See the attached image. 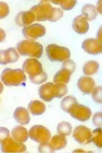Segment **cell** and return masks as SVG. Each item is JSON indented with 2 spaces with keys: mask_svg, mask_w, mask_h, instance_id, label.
<instances>
[{
  "mask_svg": "<svg viewBox=\"0 0 102 153\" xmlns=\"http://www.w3.org/2000/svg\"><path fill=\"white\" fill-rule=\"evenodd\" d=\"M22 70L29 75L33 84H41L47 80V74L43 70L40 62L36 59H27L23 63Z\"/></svg>",
  "mask_w": 102,
  "mask_h": 153,
  "instance_id": "cell-1",
  "label": "cell"
},
{
  "mask_svg": "<svg viewBox=\"0 0 102 153\" xmlns=\"http://www.w3.org/2000/svg\"><path fill=\"white\" fill-rule=\"evenodd\" d=\"M68 93L66 85L47 82L41 85L38 89L40 97L43 101L49 102L54 98H61Z\"/></svg>",
  "mask_w": 102,
  "mask_h": 153,
  "instance_id": "cell-2",
  "label": "cell"
},
{
  "mask_svg": "<svg viewBox=\"0 0 102 153\" xmlns=\"http://www.w3.org/2000/svg\"><path fill=\"white\" fill-rule=\"evenodd\" d=\"M19 53L23 56L40 58L43 54V46L39 43L32 40H22L17 45Z\"/></svg>",
  "mask_w": 102,
  "mask_h": 153,
  "instance_id": "cell-3",
  "label": "cell"
},
{
  "mask_svg": "<svg viewBox=\"0 0 102 153\" xmlns=\"http://www.w3.org/2000/svg\"><path fill=\"white\" fill-rule=\"evenodd\" d=\"M3 84L7 86H19L26 82V76L21 69H4L1 75Z\"/></svg>",
  "mask_w": 102,
  "mask_h": 153,
  "instance_id": "cell-4",
  "label": "cell"
},
{
  "mask_svg": "<svg viewBox=\"0 0 102 153\" xmlns=\"http://www.w3.org/2000/svg\"><path fill=\"white\" fill-rule=\"evenodd\" d=\"M46 52L51 61L63 62L69 59L70 57V52L68 48L56 44L48 45L46 47Z\"/></svg>",
  "mask_w": 102,
  "mask_h": 153,
  "instance_id": "cell-5",
  "label": "cell"
},
{
  "mask_svg": "<svg viewBox=\"0 0 102 153\" xmlns=\"http://www.w3.org/2000/svg\"><path fill=\"white\" fill-rule=\"evenodd\" d=\"M28 134L31 139L38 143L48 142L51 138L50 131L41 125H35L31 127Z\"/></svg>",
  "mask_w": 102,
  "mask_h": 153,
  "instance_id": "cell-6",
  "label": "cell"
},
{
  "mask_svg": "<svg viewBox=\"0 0 102 153\" xmlns=\"http://www.w3.org/2000/svg\"><path fill=\"white\" fill-rule=\"evenodd\" d=\"M52 8L50 1H41L37 5L33 7L30 10L35 15L36 21H45L48 20Z\"/></svg>",
  "mask_w": 102,
  "mask_h": 153,
  "instance_id": "cell-7",
  "label": "cell"
},
{
  "mask_svg": "<svg viewBox=\"0 0 102 153\" xmlns=\"http://www.w3.org/2000/svg\"><path fill=\"white\" fill-rule=\"evenodd\" d=\"M46 33L45 27L40 24H34L24 27L22 33L24 37L28 40H34L44 36Z\"/></svg>",
  "mask_w": 102,
  "mask_h": 153,
  "instance_id": "cell-8",
  "label": "cell"
},
{
  "mask_svg": "<svg viewBox=\"0 0 102 153\" xmlns=\"http://www.w3.org/2000/svg\"><path fill=\"white\" fill-rule=\"evenodd\" d=\"M68 113L71 117L82 122L89 120L91 116V111L90 108L78 103L73 106Z\"/></svg>",
  "mask_w": 102,
  "mask_h": 153,
  "instance_id": "cell-9",
  "label": "cell"
},
{
  "mask_svg": "<svg viewBox=\"0 0 102 153\" xmlns=\"http://www.w3.org/2000/svg\"><path fill=\"white\" fill-rule=\"evenodd\" d=\"M74 139L80 144L86 145L92 142V131L85 126H79L75 128L73 133Z\"/></svg>",
  "mask_w": 102,
  "mask_h": 153,
  "instance_id": "cell-10",
  "label": "cell"
},
{
  "mask_svg": "<svg viewBox=\"0 0 102 153\" xmlns=\"http://www.w3.org/2000/svg\"><path fill=\"white\" fill-rule=\"evenodd\" d=\"M1 144V151L3 152H22L26 151V147L22 142H17L12 137H8Z\"/></svg>",
  "mask_w": 102,
  "mask_h": 153,
  "instance_id": "cell-11",
  "label": "cell"
},
{
  "mask_svg": "<svg viewBox=\"0 0 102 153\" xmlns=\"http://www.w3.org/2000/svg\"><path fill=\"white\" fill-rule=\"evenodd\" d=\"M82 47L87 53L93 55L100 54L102 51L101 42L98 39L94 38H88L85 40L82 43Z\"/></svg>",
  "mask_w": 102,
  "mask_h": 153,
  "instance_id": "cell-12",
  "label": "cell"
},
{
  "mask_svg": "<svg viewBox=\"0 0 102 153\" xmlns=\"http://www.w3.org/2000/svg\"><path fill=\"white\" fill-rule=\"evenodd\" d=\"M19 58L18 52L14 48H8L7 50L0 51V65L16 63Z\"/></svg>",
  "mask_w": 102,
  "mask_h": 153,
  "instance_id": "cell-13",
  "label": "cell"
},
{
  "mask_svg": "<svg viewBox=\"0 0 102 153\" xmlns=\"http://www.w3.org/2000/svg\"><path fill=\"white\" fill-rule=\"evenodd\" d=\"M89 27L88 22L86 20V19L82 15L75 17L74 21H73V30L78 34H85L88 31Z\"/></svg>",
  "mask_w": 102,
  "mask_h": 153,
  "instance_id": "cell-14",
  "label": "cell"
},
{
  "mask_svg": "<svg viewBox=\"0 0 102 153\" xmlns=\"http://www.w3.org/2000/svg\"><path fill=\"white\" fill-rule=\"evenodd\" d=\"M34 21H35V16L31 10L19 13L16 18V22L19 26H28Z\"/></svg>",
  "mask_w": 102,
  "mask_h": 153,
  "instance_id": "cell-15",
  "label": "cell"
},
{
  "mask_svg": "<svg viewBox=\"0 0 102 153\" xmlns=\"http://www.w3.org/2000/svg\"><path fill=\"white\" fill-rule=\"evenodd\" d=\"M95 85V80L89 76H82L77 82V86L82 93L89 94L91 93Z\"/></svg>",
  "mask_w": 102,
  "mask_h": 153,
  "instance_id": "cell-16",
  "label": "cell"
},
{
  "mask_svg": "<svg viewBox=\"0 0 102 153\" xmlns=\"http://www.w3.org/2000/svg\"><path fill=\"white\" fill-rule=\"evenodd\" d=\"M14 119L16 121L22 125H26L30 123V117L28 111L24 107H18L14 111Z\"/></svg>",
  "mask_w": 102,
  "mask_h": 153,
  "instance_id": "cell-17",
  "label": "cell"
},
{
  "mask_svg": "<svg viewBox=\"0 0 102 153\" xmlns=\"http://www.w3.org/2000/svg\"><path fill=\"white\" fill-rule=\"evenodd\" d=\"M11 134L13 139L19 142H25L27 141L29 137V134L26 129L21 126H16L14 127L12 130Z\"/></svg>",
  "mask_w": 102,
  "mask_h": 153,
  "instance_id": "cell-18",
  "label": "cell"
},
{
  "mask_svg": "<svg viewBox=\"0 0 102 153\" xmlns=\"http://www.w3.org/2000/svg\"><path fill=\"white\" fill-rule=\"evenodd\" d=\"M28 111L34 116H40L45 112L46 107L45 104L39 100H33L28 105Z\"/></svg>",
  "mask_w": 102,
  "mask_h": 153,
  "instance_id": "cell-19",
  "label": "cell"
},
{
  "mask_svg": "<svg viewBox=\"0 0 102 153\" xmlns=\"http://www.w3.org/2000/svg\"><path fill=\"white\" fill-rule=\"evenodd\" d=\"M72 74L68 70L62 68L56 74L54 77V82L56 84H66L68 83Z\"/></svg>",
  "mask_w": 102,
  "mask_h": 153,
  "instance_id": "cell-20",
  "label": "cell"
},
{
  "mask_svg": "<svg viewBox=\"0 0 102 153\" xmlns=\"http://www.w3.org/2000/svg\"><path fill=\"white\" fill-rule=\"evenodd\" d=\"M82 16H83L87 21H93L98 16V12L96 7L91 4H86L82 8Z\"/></svg>",
  "mask_w": 102,
  "mask_h": 153,
  "instance_id": "cell-21",
  "label": "cell"
},
{
  "mask_svg": "<svg viewBox=\"0 0 102 153\" xmlns=\"http://www.w3.org/2000/svg\"><path fill=\"white\" fill-rule=\"evenodd\" d=\"M49 143L52 149L55 151L65 148L67 144V140L64 136L60 135H55L51 138V140Z\"/></svg>",
  "mask_w": 102,
  "mask_h": 153,
  "instance_id": "cell-22",
  "label": "cell"
},
{
  "mask_svg": "<svg viewBox=\"0 0 102 153\" xmlns=\"http://www.w3.org/2000/svg\"><path fill=\"white\" fill-rule=\"evenodd\" d=\"M99 67V63L97 61H89L84 64L83 72L86 75H93L98 72Z\"/></svg>",
  "mask_w": 102,
  "mask_h": 153,
  "instance_id": "cell-23",
  "label": "cell"
},
{
  "mask_svg": "<svg viewBox=\"0 0 102 153\" xmlns=\"http://www.w3.org/2000/svg\"><path fill=\"white\" fill-rule=\"evenodd\" d=\"M77 99L73 97V96H67L62 100L61 102V108L66 112L68 113L70 110L73 107V106L77 103Z\"/></svg>",
  "mask_w": 102,
  "mask_h": 153,
  "instance_id": "cell-24",
  "label": "cell"
},
{
  "mask_svg": "<svg viewBox=\"0 0 102 153\" xmlns=\"http://www.w3.org/2000/svg\"><path fill=\"white\" fill-rule=\"evenodd\" d=\"M57 131L58 134L64 137L68 136L71 133L72 126L69 123L63 121L57 125Z\"/></svg>",
  "mask_w": 102,
  "mask_h": 153,
  "instance_id": "cell-25",
  "label": "cell"
},
{
  "mask_svg": "<svg viewBox=\"0 0 102 153\" xmlns=\"http://www.w3.org/2000/svg\"><path fill=\"white\" fill-rule=\"evenodd\" d=\"M92 141L95 144L101 148L102 147V131L101 128H98L95 129L92 132Z\"/></svg>",
  "mask_w": 102,
  "mask_h": 153,
  "instance_id": "cell-26",
  "label": "cell"
},
{
  "mask_svg": "<svg viewBox=\"0 0 102 153\" xmlns=\"http://www.w3.org/2000/svg\"><path fill=\"white\" fill-rule=\"evenodd\" d=\"M63 16V11L59 8H52L50 12L48 20L51 22H56L59 21Z\"/></svg>",
  "mask_w": 102,
  "mask_h": 153,
  "instance_id": "cell-27",
  "label": "cell"
},
{
  "mask_svg": "<svg viewBox=\"0 0 102 153\" xmlns=\"http://www.w3.org/2000/svg\"><path fill=\"white\" fill-rule=\"evenodd\" d=\"M52 3L60 4L61 8L65 10H70L74 8L77 4V1H52Z\"/></svg>",
  "mask_w": 102,
  "mask_h": 153,
  "instance_id": "cell-28",
  "label": "cell"
},
{
  "mask_svg": "<svg viewBox=\"0 0 102 153\" xmlns=\"http://www.w3.org/2000/svg\"><path fill=\"white\" fill-rule=\"evenodd\" d=\"M92 98L93 99L94 101L98 103H102V88L101 86H97L95 89L92 90Z\"/></svg>",
  "mask_w": 102,
  "mask_h": 153,
  "instance_id": "cell-29",
  "label": "cell"
},
{
  "mask_svg": "<svg viewBox=\"0 0 102 153\" xmlns=\"http://www.w3.org/2000/svg\"><path fill=\"white\" fill-rule=\"evenodd\" d=\"M8 5L4 2L0 1V19L6 17L9 13Z\"/></svg>",
  "mask_w": 102,
  "mask_h": 153,
  "instance_id": "cell-30",
  "label": "cell"
},
{
  "mask_svg": "<svg viewBox=\"0 0 102 153\" xmlns=\"http://www.w3.org/2000/svg\"><path fill=\"white\" fill-rule=\"evenodd\" d=\"M63 67L62 68H64L66 70H68L71 74H73L75 71L76 68V65L72 60L67 59L63 62Z\"/></svg>",
  "mask_w": 102,
  "mask_h": 153,
  "instance_id": "cell-31",
  "label": "cell"
},
{
  "mask_svg": "<svg viewBox=\"0 0 102 153\" xmlns=\"http://www.w3.org/2000/svg\"><path fill=\"white\" fill-rule=\"evenodd\" d=\"M38 151L41 152H53L54 151L52 149L49 142L40 143L38 146Z\"/></svg>",
  "mask_w": 102,
  "mask_h": 153,
  "instance_id": "cell-32",
  "label": "cell"
},
{
  "mask_svg": "<svg viewBox=\"0 0 102 153\" xmlns=\"http://www.w3.org/2000/svg\"><path fill=\"white\" fill-rule=\"evenodd\" d=\"M93 122L95 125L98 128H101L102 126V119H101V113L100 112L96 113L93 118Z\"/></svg>",
  "mask_w": 102,
  "mask_h": 153,
  "instance_id": "cell-33",
  "label": "cell"
},
{
  "mask_svg": "<svg viewBox=\"0 0 102 153\" xmlns=\"http://www.w3.org/2000/svg\"><path fill=\"white\" fill-rule=\"evenodd\" d=\"M8 137H10V131L8 129L4 127H0V143Z\"/></svg>",
  "mask_w": 102,
  "mask_h": 153,
  "instance_id": "cell-34",
  "label": "cell"
},
{
  "mask_svg": "<svg viewBox=\"0 0 102 153\" xmlns=\"http://www.w3.org/2000/svg\"><path fill=\"white\" fill-rule=\"evenodd\" d=\"M6 38V34L5 32L3 30H2L1 28H0V42H3L4 40H5Z\"/></svg>",
  "mask_w": 102,
  "mask_h": 153,
  "instance_id": "cell-35",
  "label": "cell"
},
{
  "mask_svg": "<svg viewBox=\"0 0 102 153\" xmlns=\"http://www.w3.org/2000/svg\"><path fill=\"white\" fill-rule=\"evenodd\" d=\"M3 91V85L2 84V83L0 82V94H1Z\"/></svg>",
  "mask_w": 102,
  "mask_h": 153,
  "instance_id": "cell-36",
  "label": "cell"
},
{
  "mask_svg": "<svg viewBox=\"0 0 102 153\" xmlns=\"http://www.w3.org/2000/svg\"><path fill=\"white\" fill-rule=\"evenodd\" d=\"M101 1H100L98 2V4H99L98 5V6H99V7H101ZM97 10H96L97 12L98 11L100 13H101V9H100V8H99V9L98 8V9H97Z\"/></svg>",
  "mask_w": 102,
  "mask_h": 153,
  "instance_id": "cell-37",
  "label": "cell"
}]
</instances>
